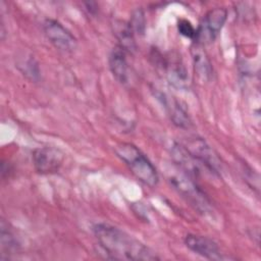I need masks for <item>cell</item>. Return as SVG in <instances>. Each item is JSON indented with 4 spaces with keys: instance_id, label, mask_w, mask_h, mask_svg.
<instances>
[{
    "instance_id": "obj_1",
    "label": "cell",
    "mask_w": 261,
    "mask_h": 261,
    "mask_svg": "<svg viewBox=\"0 0 261 261\" xmlns=\"http://www.w3.org/2000/svg\"><path fill=\"white\" fill-rule=\"evenodd\" d=\"M93 232L101 249L109 259L134 261L159 259L150 248L116 226L97 223L93 226Z\"/></svg>"
},
{
    "instance_id": "obj_18",
    "label": "cell",
    "mask_w": 261,
    "mask_h": 261,
    "mask_svg": "<svg viewBox=\"0 0 261 261\" xmlns=\"http://www.w3.org/2000/svg\"><path fill=\"white\" fill-rule=\"evenodd\" d=\"M242 165H243V172H244V174H245L246 180L250 184V186H251V187L255 188L253 180L255 179L256 181H259V176H255V177H254V175H258V174H257V173H255V172H254V170L252 171V168H251L250 166L246 165L245 163H243Z\"/></svg>"
},
{
    "instance_id": "obj_17",
    "label": "cell",
    "mask_w": 261,
    "mask_h": 261,
    "mask_svg": "<svg viewBox=\"0 0 261 261\" xmlns=\"http://www.w3.org/2000/svg\"><path fill=\"white\" fill-rule=\"evenodd\" d=\"M23 69L21 71L32 80H37L39 77V67L34 58H29L23 62Z\"/></svg>"
},
{
    "instance_id": "obj_10",
    "label": "cell",
    "mask_w": 261,
    "mask_h": 261,
    "mask_svg": "<svg viewBox=\"0 0 261 261\" xmlns=\"http://www.w3.org/2000/svg\"><path fill=\"white\" fill-rule=\"evenodd\" d=\"M109 68L117 82L126 85L129 81V68L126 60V52L116 46L109 55Z\"/></svg>"
},
{
    "instance_id": "obj_7",
    "label": "cell",
    "mask_w": 261,
    "mask_h": 261,
    "mask_svg": "<svg viewBox=\"0 0 261 261\" xmlns=\"http://www.w3.org/2000/svg\"><path fill=\"white\" fill-rule=\"evenodd\" d=\"M184 147L211 173L219 174L220 162L210 148V146L202 138L194 137L188 140Z\"/></svg>"
},
{
    "instance_id": "obj_6",
    "label": "cell",
    "mask_w": 261,
    "mask_h": 261,
    "mask_svg": "<svg viewBox=\"0 0 261 261\" xmlns=\"http://www.w3.org/2000/svg\"><path fill=\"white\" fill-rule=\"evenodd\" d=\"M43 29L49 42L58 50L71 52L76 48V39L59 21L46 19L43 23Z\"/></svg>"
},
{
    "instance_id": "obj_19",
    "label": "cell",
    "mask_w": 261,
    "mask_h": 261,
    "mask_svg": "<svg viewBox=\"0 0 261 261\" xmlns=\"http://www.w3.org/2000/svg\"><path fill=\"white\" fill-rule=\"evenodd\" d=\"M84 5H85V7H86L85 9H86L90 14H95V13L97 12V10H98L97 4L94 3V2H85Z\"/></svg>"
},
{
    "instance_id": "obj_16",
    "label": "cell",
    "mask_w": 261,
    "mask_h": 261,
    "mask_svg": "<svg viewBox=\"0 0 261 261\" xmlns=\"http://www.w3.org/2000/svg\"><path fill=\"white\" fill-rule=\"evenodd\" d=\"M177 30L178 33L189 39H192L193 41L196 38V29L193 27V24L191 23L190 20L181 18L177 21Z\"/></svg>"
},
{
    "instance_id": "obj_3",
    "label": "cell",
    "mask_w": 261,
    "mask_h": 261,
    "mask_svg": "<svg viewBox=\"0 0 261 261\" xmlns=\"http://www.w3.org/2000/svg\"><path fill=\"white\" fill-rule=\"evenodd\" d=\"M169 181L177 193L200 213L204 215L211 212V203L195 178L177 168V172L169 176Z\"/></svg>"
},
{
    "instance_id": "obj_2",
    "label": "cell",
    "mask_w": 261,
    "mask_h": 261,
    "mask_svg": "<svg viewBox=\"0 0 261 261\" xmlns=\"http://www.w3.org/2000/svg\"><path fill=\"white\" fill-rule=\"evenodd\" d=\"M115 153L140 181L151 188L157 186L159 176L156 168L137 146L120 143L115 147Z\"/></svg>"
},
{
    "instance_id": "obj_5",
    "label": "cell",
    "mask_w": 261,
    "mask_h": 261,
    "mask_svg": "<svg viewBox=\"0 0 261 261\" xmlns=\"http://www.w3.org/2000/svg\"><path fill=\"white\" fill-rule=\"evenodd\" d=\"M63 153L53 147H40L33 151V164L38 173L52 174L59 170L63 162Z\"/></svg>"
},
{
    "instance_id": "obj_15",
    "label": "cell",
    "mask_w": 261,
    "mask_h": 261,
    "mask_svg": "<svg viewBox=\"0 0 261 261\" xmlns=\"http://www.w3.org/2000/svg\"><path fill=\"white\" fill-rule=\"evenodd\" d=\"M128 23L135 34L144 35L146 29V19L143 10L139 8L136 9L132 14V18Z\"/></svg>"
},
{
    "instance_id": "obj_8",
    "label": "cell",
    "mask_w": 261,
    "mask_h": 261,
    "mask_svg": "<svg viewBox=\"0 0 261 261\" xmlns=\"http://www.w3.org/2000/svg\"><path fill=\"white\" fill-rule=\"evenodd\" d=\"M186 246L194 253L210 260L228 259L224 253H221L218 245L208 237L189 233L185 238Z\"/></svg>"
},
{
    "instance_id": "obj_4",
    "label": "cell",
    "mask_w": 261,
    "mask_h": 261,
    "mask_svg": "<svg viewBox=\"0 0 261 261\" xmlns=\"http://www.w3.org/2000/svg\"><path fill=\"white\" fill-rule=\"evenodd\" d=\"M226 17L227 11L225 8L215 7L210 9L204 15L198 29H196V38L194 42L201 45L213 42L223 28Z\"/></svg>"
},
{
    "instance_id": "obj_13",
    "label": "cell",
    "mask_w": 261,
    "mask_h": 261,
    "mask_svg": "<svg viewBox=\"0 0 261 261\" xmlns=\"http://www.w3.org/2000/svg\"><path fill=\"white\" fill-rule=\"evenodd\" d=\"M0 239H1V260H8L13 258V256L18 253L19 245L17 240L5 220H1L0 225Z\"/></svg>"
},
{
    "instance_id": "obj_11",
    "label": "cell",
    "mask_w": 261,
    "mask_h": 261,
    "mask_svg": "<svg viewBox=\"0 0 261 261\" xmlns=\"http://www.w3.org/2000/svg\"><path fill=\"white\" fill-rule=\"evenodd\" d=\"M191 54L195 72L201 81H209L212 75V64L210 59L203 49V45L194 42L191 48Z\"/></svg>"
},
{
    "instance_id": "obj_9",
    "label": "cell",
    "mask_w": 261,
    "mask_h": 261,
    "mask_svg": "<svg viewBox=\"0 0 261 261\" xmlns=\"http://www.w3.org/2000/svg\"><path fill=\"white\" fill-rule=\"evenodd\" d=\"M155 96L166 109L170 120L174 125L180 128H189L192 126V120L188 112L177 100L161 91H156Z\"/></svg>"
},
{
    "instance_id": "obj_14",
    "label": "cell",
    "mask_w": 261,
    "mask_h": 261,
    "mask_svg": "<svg viewBox=\"0 0 261 261\" xmlns=\"http://www.w3.org/2000/svg\"><path fill=\"white\" fill-rule=\"evenodd\" d=\"M113 32L118 40V46L126 53L136 50L135 33L128 22L122 20H115L113 22Z\"/></svg>"
},
{
    "instance_id": "obj_12",
    "label": "cell",
    "mask_w": 261,
    "mask_h": 261,
    "mask_svg": "<svg viewBox=\"0 0 261 261\" xmlns=\"http://www.w3.org/2000/svg\"><path fill=\"white\" fill-rule=\"evenodd\" d=\"M166 71V76L168 82L175 88H185L189 83V74L185 67L178 59L164 60L162 67Z\"/></svg>"
}]
</instances>
